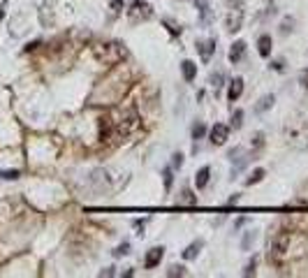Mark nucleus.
Wrapping results in <instances>:
<instances>
[{
	"mask_svg": "<svg viewBox=\"0 0 308 278\" xmlns=\"http://www.w3.org/2000/svg\"><path fill=\"white\" fill-rule=\"evenodd\" d=\"M241 23H243V10H241V7H234V10H229L227 19H225L227 31H229V33L241 31Z\"/></svg>",
	"mask_w": 308,
	"mask_h": 278,
	"instance_id": "nucleus-5",
	"label": "nucleus"
},
{
	"mask_svg": "<svg viewBox=\"0 0 308 278\" xmlns=\"http://www.w3.org/2000/svg\"><path fill=\"white\" fill-rule=\"evenodd\" d=\"M209 176H211V169H209V167H202V169L197 172V176H195V186L204 188L209 183Z\"/></svg>",
	"mask_w": 308,
	"mask_h": 278,
	"instance_id": "nucleus-17",
	"label": "nucleus"
},
{
	"mask_svg": "<svg viewBox=\"0 0 308 278\" xmlns=\"http://www.w3.org/2000/svg\"><path fill=\"white\" fill-rule=\"evenodd\" d=\"M111 125H114V132H111V137H114V142H121L123 137H127L132 132V128L137 125V114L135 111H127V114H123L118 121H111Z\"/></svg>",
	"mask_w": 308,
	"mask_h": 278,
	"instance_id": "nucleus-2",
	"label": "nucleus"
},
{
	"mask_svg": "<svg viewBox=\"0 0 308 278\" xmlns=\"http://www.w3.org/2000/svg\"><path fill=\"white\" fill-rule=\"evenodd\" d=\"M202 246H204V241L202 239H197V241H192L190 246L183 250V260H195L199 255V250H202Z\"/></svg>",
	"mask_w": 308,
	"mask_h": 278,
	"instance_id": "nucleus-13",
	"label": "nucleus"
},
{
	"mask_svg": "<svg viewBox=\"0 0 308 278\" xmlns=\"http://www.w3.org/2000/svg\"><path fill=\"white\" fill-rule=\"evenodd\" d=\"M292 23H294L292 19H285V21H283V28H280V33H288V31H292V28H290V26H292Z\"/></svg>",
	"mask_w": 308,
	"mask_h": 278,
	"instance_id": "nucleus-31",
	"label": "nucleus"
},
{
	"mask_svg": "<svg viewBox=\"0 0 308 278\" xmlns=\"http://www.w3.org/2000/svg\"><path fill=\"white\" fill-rule=\"evenodd\" d=\"M262 179H264V169H262V167H258V169H255V172L246 179V186H253V183H260Z\"/></svg>",
	"mask_w": 308,
	"mask_h": 278,
	"instance_id": "nucleus-19",
	"label": "nucleus"
},
{
	"mask_svg": "<svg viewBox=\"0 0 308 278\" xmlns=\"http://www.w3.org/2000/svg\"><path fill=\"white\" fill-rule=\"evenodd\" d=\"M95 56L100 58V61L114 65V63H118L123 56H125V49H123L121 44H97L95 46Z\"/></svg>",
	"mask_w": 308,
	"mask_h": 278,
	"instance_id": "nucleus-3",
	"label": "nucleus"
},
{
	"mask_svg": "<svg viewBox=\"0 0 308 278\" xmlns=\"http://www.w3.org/2000/svg\"><path fill=\"white\" fill-rule=\"evenodd\" d=\"M0 179H7V181H14V179H19V172H16V169H7V172H0Z\"/></svg>",
	"mask_w": 308,
	"mask_h": 278,
	"instance_id": "nucleus-25",
	"label": "nucleus"
},
{
	"mask_svg": "<svg viewBox=\"0 0 308 278\" xmlns=\"http://www.w3.org/2000/svg\"><path fill=\"white\" fill-rule=\"evenodd\" d=\"M243 54H246V42L243 40H237L232 44V49H229V61L232 63H239L243 58Z\"/></svg>",
	"mask_w": 308,
	"mask_h": 278,
	"instance_id": "nucleus-11",
	"label": "nucleus"
},
{
	"mask_svg": "<svg viewBox=\"0 0 308 278\" xmlns=\"http://www.w3.org/2000/svg\"><path fill=\"white\" fill-rule=\"evenodd\" d=\"M250 273H255V260H253V262H248V267H246V271H243V276H250Z\"/></svg>",
	"mask_w": 308,
	"mask_h": 278,
	"instance_id": "nucleus-32",
	"label": "nucleus"
},
{
	"mask_svg": "<svg viewBox=\"0 0 308 278\" xmlns=\"http://www.w3.org/2000/svg\"><path fill=\"white\" fill-rule=\"evenodd\" d=\"M127 16H130L132 23L148 21V19L153 16V7L148 5V3H144V0H135V3H132V7L127 10Z\"/></svg>",
	"mask_w": 308,
	"mask_h": 278,
	"instance_id": "nucleus-4",
	"label": "nucleus"
},
{
	"mask_svg": "<svg viewBox=\"0 0 308 278\" xmlns=\"http://www.w3.org/2000/svg\"><path fill=\"white\" fill-rule=\"evenodd\" d=\"M273 70H278V72H280V70H283V63H280V61H276V63H273Z\"/></svg>",
	"mask_w": 308,
	"mask_h": 278,
	"instance_id": "nucleus-35",
	"label": "nucleus"
},
{
	"mask_svg": "<svg viewBox=\"0 0 308 278\" xmlns=\"http://www.w3.org/2000/svg\"><path fill=\"white\" fill-rule=\"evenodd\" d=\"M176 202L181 204V207H195V204H197V197H195V195H192L190 190H183V192H181V197H178Z\"/></svg>",
	"mask_w": 308,
	"mask_h": 278,
	"instance_id": "nucleus-18",
	"label": "nucleus"
},
{
	"mask_svg": "<svg viewBox=\"0 0 308 278\" xmlns=\"http://www.w3.org/2000/svg\"><path fill=\"white\" fill-rule=\"evenodd\" d=\"M181 165H183V156H181V153H174V156H172V167H174V169H181Z\"/></svg>",
	"mask_w": 308,
	"mask_h": 278,
	"instance_id": "nucleus-28",
	"label": "nucleus"
},
{
	"mask_svg": "<svg viewBox=\"0 0 308 278\" xmlns=\"http://www.w3.org/2000/svg\"><path fill=\"white\" fill-rule=\"evenodd\" d=\"M273 102H276V97H273L271 93H269V95H262V97H260V102L255 105V111H258V114H264L267 109H271V107H273Z\"/></svg>",
	"mask_w": 308,
	"mask_h": 278,
	"instance_id": "nucleus-15",
	"label": "nucleus"
},
{
	"mask_svg": "<svg viewBox=\"0 0 308 278\" xmlns=\"http://www.w3.org/2000/svg\"><path fill=\"white\" fill-rule=\"evenodd\" d=\"M167 276H186V269L172 264V267H169V271H167Z\"/></svg>",
	"mask_w": 308,
	"mask_h": 278,
	"instance_id": "nucleus-24",
	"label": "nucleus"
},
{
	"mask_svg": "<svg viewBox=\"0 0 308 278\" xmlns=\"http://www.w3.org/2000/svg\"><path fill=\"white\" fill-rule=\"evenodd\" d=\"M227 137H229V128L225 125V123H216L211 130V144L213 146H222V144L227 142Z\"/></svg>",
	"mask_w": 308,
	"mask_h": 278,
	"instance_id": "nucleus-6",
	"label": "nucleus"
},
{
	"mask_svg": "<svg viewBox=\"0 0 308 278\" xmlns=\"http://www.w3.org/2000/svg\"><path fill=\"white\" fill-rule=\"evenodd\" d=\"M181 72H183V79L186 81H195V77H197V65H195L192 61H183Z\"/></svg>",
	"mask_w": 308,
	"mask_h": 278,
	"instance_id": "nucleus-14",
	"label": "nucleus"
},
{
	"mask_svg": "<svg viewBox=\"0 0 308 278\" xmlns=\"http://www.w3.org/2000/svg\"><path fill=\"white\" fill-rule=\"evenodd\" d=\"M130 253V243H121L118 248H114V258H121V255Z\"/></svg>",
	"mask_w": 308,
	"mask_h": 278,
	"instance_id": "nucleus-23",
	"label": "nucleus"
},
{
	"mask_svg": "<svg viewBox=\"0 0 308 278\" xmlns=\"http://www.w3.org/2000/svg\"><path fill=\"white\" fill-rule=\"evenodd\" d=\"M199 14H202V26H209L213 19V10H211V0H195Z\"/></svg>",
	"mask_w": 308,
	"mask_h": 278,
	"instance_id": "nucleus-9",
	"label": "nucleus"
},
{
	"mask_svg": "<svg viewBox=\"0 0 308 278\" xmlns=\"http://www.w3.org/2000/svg\"><path fill=\"white\" fill-rule=\"evenodd\" d=\"M204 132H207L204 123H197V125H192V139H195V142H197V139H202Z\"/></svg>",
	"mask_w": 308,
	"mask_h": 278,
	"instance_id": "nucleus-21",
	"label": "nucleus"
},
{
	"mask_svg": "<svg viewBox=\"0 0 308 278\" xmlns=\"http://www.w3.org/2000/svg\"><path fill=\"white\" fill-rule=\"evenodd\" d=\"M227 158H229V160H232V162H237V165H234V169H232V176H234V174H237L239 169H241V167L248 162V158H246V148H243V146L232 148V151L227 153Z\"/></svg>",
	"mask_w": 308,
	"mask_h": 278,
	"instance_id": "nucleus-7",
	"label": "nucleus"
},
{
	"mask_svg": "<svg viewBox=\"0 0 308 278\" xmlns=\"http://www.w3.org/2000/svg\"><path fill=\"white\" fill-rule=\"evenodd\" d=\"M165 23H167V26H169V31H172V33H174V35H178V33H181V28H176V26H174V23H172V21H165Z\"/></svg>",
	"mask_w": 308,
	"mask_h": 278,
	"instance_id": "nucleus-33",
	"label": "nucleus"
},
{
	"mask_svg": "<svg viewBox=\"0 0 308 278\" xmlns=\"http://www.w3.org/2000/svg\"><path fill=\"white\" fill-rule=\"evenodd\" d=\"M255 241V232H246V237H243V250H248V248H250V243Z\"/></svg>",
	"mask_w": 308,
	"mask_h": 278,
	"instance_id": "nucleus-26",
	"label": "nucleus"
},
{
	"mask_svg": "<svg viewBox=\"0 0 308 278\" xmlns=\"http://www.w3.org/2000/svg\"><path fill=\"white\" fill-rule=\"evenodd\" d=\"M162 179H165V188L169 190V188H172V181H174L172 169H165V172H162Z\"/></svg>",
	"mask_w": 308,
	"mask_h": 278,
	"instance_id": "nucleus-27",
	"label": "nucleus"
},
{
	"mask_svg": "<svg viewBox=\"0 0 308 278\" xmlns=\"http://www.w3.org/2000/svg\"><path fill=\"white\" fill-rule=\"evenodd\" d=\"M299 84H301L303 88H308V70H303L301 74H299Z\"/></svg>",
	"mask_w": 308,
	"mask_h": 278,
	"instance_id": "nucleus-30",
	"label": "nucleus"
},
{
	"mask_svg": "<svg viewBox=\"0 0 308 278\" xmlns=\"http://www.w3.org/2000/svg\"><path fill=\"white\" fill-rule=\"evenodd\" d=\"M222 79H225V74H222V72H216V74H211V79H209V84L213 86V91H216V93L222 88Z\"/></svg>",
	"mask_w": 308,
	"mask_h": 278,
	"instance_id": "nucleus-20",
	"label": "nucleus"
},
{
	"mask_svg": "<svg viewBox=\"0 0 308 278\" xmlns=\"http://www.w3.org/2000/svg\"><path fill=\"white\" fill-rule=\"evenodd\" d=\"M162 258H165V248H162V246L151 248V250L146 253V260H144V267H146V269H156L158 264H160Z\"/></svg>",
	"mask_w": 308,
	"mask_h": 278,
	"instance_id": "nucleus-8",
	"label": "nucleus"
},
{
	"mask_svg": "<svg viewBox=\"0 0 308 278\" xmlns=\"http://www.w3.org/2000/svg\"><path fill=\"white\" fill-rule=\"evenodd\" d=\"M290 243H292V234L290 232H278L276 237L269 241V262H280L290 255Z\"/></svg>",
	"mask_w": 308,
	"mask_h": 278,
	"instance_id": "nucleus-1",
	"label": "nucleus"
},
{
	"mask_svg": "<svg viewBox=\"0 0 308 278\" xmlns=\"http://www.w3.org/2000/svg\"><path fill=\"white\" fill-rule=\"evenodd\" d=\"M241 118H243V111L237 109L232 114V128H234V130H239V128H241Z\"/></svg>",
	"mask_w": 308,
	"mask_h": 278,
	"instance_id": "nucleus-22",
	"label": "nucleus"
},
{
	"mask_svg": "<svg viewBox=\"0 0 308 278\" xmlns=\"http://www.w3.org/2000/svg\"><path fill=\"white\" fill-rule=\"evenodd\" d=\"M258 46H260V56H264L267 58L269 54H271V46H273V42H271V35H262L258 40Z\"/></svg>",
	"mask_w": 308,
	"mask_h": 278,
	"instance_id": "nucleus-16",
	"label": "nucleus"
},
{
	"mask_svg": "<svg viewBox=\"0 0 308 278\" xmlns=\"http://www.w3.org/2000/svg\"><path fill=\"white\" fill-rule=\"evenodd\" d=\"M100 276H114V267H107L105 271H100Z\"/></svg>",
	"mask_w": 308,
	"mask_h": 278,
	"instance_id": "nucleus-34",
	"label": "nucleus"
},
{
	"mask_svg": "<svg viewBox=\"0 0 308 278\" xmlns=\"http://www.w3.org/2000/svg\"><path fill=\"white\" fill-rule=\"evenodd\" d=\"M123 7H125V5H123V0H111V10L116 12V14H118V12H123Z\"/></svg>",
	"mask_w": 308,
	"mask_h": 278,
	"instance_id": "nucleus-29",
	"label": "nucleus"
},
{
	"mask_svg": "<svg viewBox=\"0 0 308 278\" xmlns=\"http://www.w3.org/2000/svg\"><path fill=\"white\" fill-rule=\"evenodd\" d=\"M241 93H243V79H241V77H234V81L229 84L227 97L234 102V100H239V97H241Z\"/></svg>",
	"mask_w": 308,
	"mask_h": 278,
	"instance_id": "nucleus-12",
	"label": "nucleus"
},
{
	"mask_svg": "<svg viewBox=\"0 0 308 278\" xmlns=\"http://www.w3.org/2000/svg\"><path fill=\"white\" fill-rule=\"evenodd\" d=\"M197 51L202 56V61L207 63L211 58V54L216 51V40H207V42H197Z\"/></svg>",
	"mask_w": 308,
	"mask_h": 278,
	"instance_id": "nucleus-10",
	"label": "nucleus"
}]
</instances>
